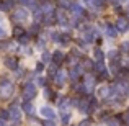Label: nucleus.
Segmentation results:
<instances>
[{
	"mask_svg": "<svg viewBox=\"0 0 129 126\" xmlns=\"http://www.w3.org/2000/svg\"><path fill=\"white\" fill-rule=\"evenodd\" d=\"M39 113H41L43 116H46L47 120H52V118L56 116V113H54V110H52V108H49V107H43L41 110H39Z\"/></svg>",
	"mask_w": 129,
	"mask_h": 126,
	"instance_id": "nucleus-5",
	"label": "nucleus"
},
{
	"mask_svg": "<svg viewBox=\"0 0 129 126\" xmlns=\"http://www.w3.org/2000/svg\"><path fill=\"white\" fill-rule=\"evenodd\" d=\"M10 118H12V121L15 124H18L21 121V111L18 108H10Z\"/></svg>",
	"mask_w": 129,
	"mask_h": 126,
	"instance_id": "nucleus-4",
	"label": "nucleus"
},
{
	"mask_svg": "<svg viewBox=\"0 0 129 126\" xmlns=\"http://www.w3.org/2000/svg\"><path fill=\"white\" fill-rule=\"evenodd\" d=\"M79 126H90V121H88V120H85V121H82V123H80Z\"/></svg>",
	"mask_w": 129,
	"mask_h": 126,
	"instance_id": "nucleus-18",
	"label": "nucleus"
},
{
	"mask_svg": "<svg viewBox=\"0 0 129 126\" xmlns=\"http://www.w3.org/2000/svg\"><path fill=\"white\" fill-rule=\"evenodd\" d=\"M123 47H124V49H129V41H124V44H123Z\"/></svg>",
	"mask_w": 129,
	"mask_h": 126,
	"instance_id": "nucleus-19",
	"label": "nucleus"
},
{
	"mask_svg": "<svg viewBox=\"0 0 129 126\" xmlns=\"http://www.w3.org/2000/svg\"><path fill=\"white\" fill-rule=\"evenodd\" d=\"M110 57H111V59H116V57H118V53H116V51H110Z\"/></svg>",
	"mask_w": 129,
	"mask_h": 126,
	"instance_id": "nucleus-15",
	"label": "nucleus"
},
{
	"mask_svg": "<svg viewBox=\"0 0 129 126\" xmlns=\"http://www.w3.org/2000/svg\"><path fill=\"white\" fill-rule=\"evenodd\" d=\"M95 56H96V59H101V57H103V53L96 47V49H95Z\"/></svg>",
	"mask_w": 129,
	"mask_h": 126,
	"instance_id": "nucleus-14",
	"label": "nucleus"
},
{
	"mask_svg": "<svg viewBox=\"0 0 129 126\" xmlns=\"http://www.w3.org/2000/svg\"><path fill=\"white\" fill-rule=\"evenodd\" d=\"M35 95H36V87H35V84H26L25 88H23V97H25L26 100H31Z\"/></svg>",
	"mask_w": 129,
	"mask_h": 126,
	"instance_id": "nucleus-2",
	"label": "nucleus"
},
{
	"mask_svg": "<svg viewBox=\"0 0 129 126\" xmlns=\"http://www.w3.org/2000/svg\"><path fill=\"white\" fill-rule=\"evenodd\" d=\"M12 93H13V85H12V82L3 80V82L0 84V97H2V98H8Z\"/></svg>",
	"mask_w": 129,
	"mask_h": 126,
	"instance_id": "nucleus-1",
	"label": "nucleus"
},
{
	"mask_svg": "<svg viewBox=\"0 0 129 126\" xmlns=\"http://www.w3.org/2000/svg\"><path fill=\"white\" fill-rule=\"evenodd\" d=\"M7 46H8V44H7V43H3V41H0V51H2V49H5V47Z\"/></svg>",
	"mask_w": 129,
	"mask_h": 126,
	"instance_id": "nucleus-17",
	"label": "nucleus"
},
{
	"mask_svg": "<svg viewBox=\"0 0 129 126\" xmlns=\"http://www.w3.org/2000/svg\"><path fill=\"white\" fill-rule=\"evenodd\" d=\"M33 108H35V107H33V103H31V102H29V100L26 102L25 105H23V110H25L26 113H29V115H31L33 111H35V110H33Z\"/></svg>",
	"mask_w": 129,
	"mask_h": 126,
	"instance_id": "nucleus-11",
	"label": "nucleus"
},
{
	"mask_svg": "<svg viewBox=\"0 0 129 126\" xmlns=\"http://www.w3.org/2000/svg\"><path fill=\"white\" fill-rule=\"evenodd\" d=\"M93 85H95V79H93V77H87V80H85V87L88 88V90H91V88H93Z\"/></svg>",
	"mask_w": 129,
	"mask_h": 126,
	"instance_id": "nucleus-12",
	"label": "nucleus"
},
{
	"mask_svg": "<svg viewBox=\"0 0 129 126\" xmlns=\"http://www.w3.org/2000/svg\"><path fill=\"white\" fill-rule=\"evenodd\" d=\"M13 18H15L16 21H26V20H28V12H26L25 8H16L15 13H13Z\"/></svg>",
	"mask_w": 129,
	"mask_h": 126,
	"instance_id": "nucleus-3",
	"label": "nucleus"
},
{
	"mask_svg": "<svg viewBox=\"0 0 129 126\" xmlns=\"http://www.w3.org/2000/svg\"><path fill=\"white\" fill-rule=\"evenodd\" d=\"M110 126H118V123H114V121L111 120V121H110Z\"/></svg>",
	"mask_w": 129,
	"mask_h": 126,
	"instance_id": "nucleus-20",
	"label": "nucleus"
},
{
	"mask_svg": "<svg viewBox=\"0 0 129 126\" xmlns=\"http://www.w3.org/2000/svg\"><path fill=\"white\" fill-rule=\"evenodd\" d=\"M127 28H129V25H127V21L124 18H119L116 21V30H119V31H126Z\"/></svg>",
	"mask_w": 129,
	"mask_h": 126,
	"instance_id": "nucleus-6",
	"label": "nucleus"
},
{
	"mask_svg": "<svg viewBox=\"0 0 129 126\" xmlns=\"http://www.w3.org/2000/svg\"><path fill=\"white\" fill-rule=\"evenodd\" d=\"M51 59H52L54 64H60L64 61V56H62V53H60V51H56V53L52 54V57H51Z\"/></svg>",
	"mask_w": 129,
	"mask_h": 126,
	"instance_id": "nucleus-7",
	"label": "nucleus"
},
{
	"mask_svg": "<svg viewBox=\"0 0 129 126\" xmlns=\"http://www.w3.org/2000/svg\"><path fill=\"white\" fill-rule=\"evenodd\" d=\"M54 77H56V84H57V85H62V84H64V80H66V74H64L62 70L56 72V75H54Z\"/></svg>",
	"mask_w": 129,
	"mask_h": 126,
	"instance_id": "nucleus-8",
	"label": "nucleus"
},
{
	"mask_svg": "<svg viewBox=\"0 0 129 126\" xmlns=\"http://www.w3.org/2000/svg\"><path fill=\"white\" fill-rule=\"evenodd\" d=\"M98 93H100V97H108V95H111V88L110 87H101L98 90Z\"/></svg>",
	"mask_w": 129,
	"mask_h": 126,
	"instance_id": "nucleus-10",
	"label": "nucleus"
},
{
	"mask_svg": "<svg viewBox=\"0 0 129 126\" xmlns=\"http://www.w3.org/2000/svg\"><path fill=\"white\" fill-rule=\"evenodd\" d=\"M105 31H106V35H108V36H111V38H114V36L118 35L116 26H106V30H105Z\"/></svg>",
	"mask_w": 129,
	"mask_h": 126,
	"instance_id": "nucleus-9",
	"label": "nucleus"
},
{
	"mask_svg": "<svg viewBox=\"0 0 129 126\" xmlns=\"http://www.w3.org/2000/svg\"><path fill=\"white\" fill-rule=\"evenodd\" d=\"M5 64H7V67H10L12 70H15V69H16V61H15V59H7V61H5Z\"/></svg>",
	"mask_w": 129,
	"mask_h": 126,
	"instance_id": "nucleus-13",
	"label": "nucleus"
},
{
	"mask_svg": "<svg viewBox=\"0 0 129 126\" xmlns=\"http://www.w3.org/2000/svg\"><path fill=\"white\" fill-rule=\"evenodd\" d=\"M44 126H56V123H54V121H51V120H47L46 123H44Z\"/></svg>",
	"mask_w": 129,
	"mask_h": 126,
	"instance_id": "nucleus-16",
	"label": "nucleus"
},
{
	"mask_svg": "<svg viewBox=\"0 0 129 126\" xmlns=\"http://www.w3.org/2000/svg\"><path fill=\"white\" fill-rule=\"evenodd\" d=\"M0 126H5V123H3V120H0Z\"/></svg>",
	"mask_w": 129,
	"mask_h": 126,
	"instance_id": "nucleus-21",
	"label": "nucleus"
},
{
	"mask_svg": "<svg viewBox=\"0 0 129 126\" xmlns=\"http://www.w3.org/2000/svg\"><path fill=\"white\" fill-rule=\"evenodd\" d=\"M127 95H129V87H127Z\"/></svg>",
	"mask_w": 129,
	"mask_h": 126,
	"instance_id": "nucleus-22",
	"label": "nucleus"
}]
</instances>
